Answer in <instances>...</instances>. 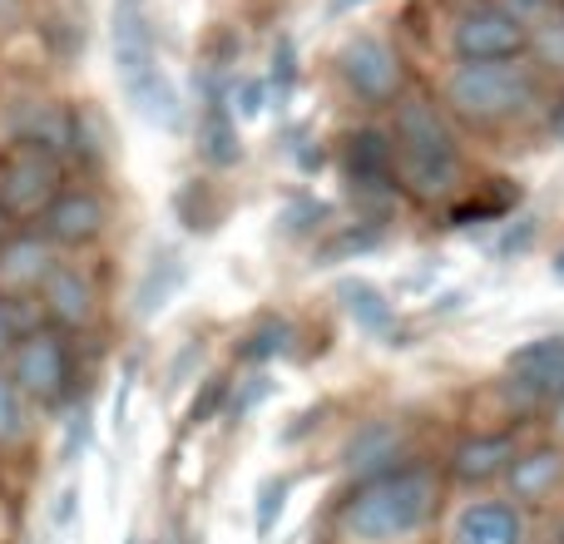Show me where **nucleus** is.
<instances>
[{"mask_svg":"<svg viewBox=\"0 0 564 544\" xmlns=\"http://www.w3.org/2000/svg\"><path fill=\"white\" fill-rule=\"evenodd\" d=\"M391 164L406 194L421 204L451 198L460 184V144L451 134L446 115L431 99H406L397 109V144H391Z\"/></svg>","mask_w":564,"mask_h":544,"instance_id":"obj_1","label":"nucleus"},{"mask_svg":"<svg viewBox=\"0 0 564 544\" xmlns=\"http://www.w3.org/2000/svg\"><path fill=\"white\" fill-rule=\"evenodd\" d=\"M436 510V486L426 466H397L371 476L357 496L341 505V530L361 544H387L421 530Z\"/></svg>","mask_w":564,"mask_h":544,"instance_id":"obj_2","label":"nucleus"},{"mask_svg":"<svg viewBox=\"0 0 564 544\" xmlns=\"http://www.w3.org/2000/svg\"><path fill=\"white\" fill-rule=\"evenodd\" d=\"M446 99L456 105V115L476 119V124H506V119H520L535 105V79L516 59L456 65V75L446 79Z\"/></svg>","mask_w":564,"mask_h":544,"instance_id":"obj_3","label":"nucleus"},{"mask_svg":"<svg viewBox=\"0 0 564 544\" xmlns=\"http://www.w3.org/2000/svg\"><path fill=\"white\" fill-rule=\"evenodd\" d=\"M6 361V377L15 381V391L25 401H40V406H59L75 387V351H69L65 331L55 327H30Z\"/></svg>","mask_w":564,"mask_h":544,"instance_id":"obj_4","label":"nucleus"},{"mask_svg":"<svg viewBox=\"0 0 564 544\" xmlns=\"http://www.w3.org/2000/svg\"><path fill=\"white\" fill-rule=\"evenodd\" d=\"M65 188V159L30 139L0 144V208L10 218H35Z\"/></svg>","mask_w":564,"mask_h":544,"instance_id":"obj_5","label":"nucleus"},{"mask_svg":"<svg viewBox=\"0 0 564 544\" xmlns=\"http://www.w3.org/2000/svg\"><path fill=\"white\" fill-rule=\"evenodd\" d=\"M451 50L466 65H500V59L525 55V35H520V25L500 6H470L451 25Z\"/></svg>","mask_w":564,"mask_h":544,"instance_id":"obj_6","label":"nucleus"},{"mask_svg":"<svg viewBox=\"0 0 564 544\" xmlns=\"http://www.w3.org/2000/svg\"><path fill=\"white\" fill-rule=\"evenodd\" d=\"M337 69H341L351 95L367 99V105H391V99L401 95V59L381 35L347 40L337 55Z\"/></svg>","mask_w":564,"mask_h":544,"instance_id":"obj_7","label":"nucleus"},{"mask_svg":"<svg viewBox=\"0 0 564 544\" xmlns=\"http://www.w3.org/2000/svg\"><path fill=\"white\" fill-rule=\"evenodd\" d=\"M35 233L45 238L50 248H89L109 224V208L99 194L89 188H59L45 208L35 214Z\"/></svg>","mask_w":564,"mask_h":544,"instance_id":"obj_8","label":"nucleus"},{"mask_svg":"<svg viewBox=\"0 0 564 544\" xmlns=\"http://www.w3.org/2000/svg\"><path fill=\"white\" fill-rule=\"evenodd\" d=\"M35 297H40V307H45V317H50V327L55 331L89 327L95 312H99L95 282H89L79 268H69V263H50V272L40 278V287H35Z\"/></svg>","mask_w":564,"mask_h":544,"instance_id":"obj_9","label":"nucleus"},{"mask_svg":"<svg viewBox=\"0 0 564 544\" xmlns=\"http://www.w3.org/2000/svg\"><path fill=\"white\" fill-rule=\"evenodd\" d=\"M510 387L530 401H564V337H540L510 351Z\"/></svg>","mask_w":564,"mask_h":544,"instance_id":"obj_10","label":"nucleus"},{"mask_svg":"<svg viewBox=\"0 0 564 544\" xmlns=\"http://www.w3.org/2000/svg\"><path fill=\"white\" fill-rule=\"evenodd\" d=\"M510 20L525 35V50H535L550 69H564V0H500Z\"/></svg>","mask_w":564,"mask_h":544,"instance_id":"obj_11","label":"nucleus"},{"mask_svg":"<svg viewBox=\"0 0 564 544\" xmlns=\"http://www.w3.org/2000/svg\"><path fill=\"white\" fill-rule=\"evenodd\" d=\"M451 544H525V520L510 500H476L456 515Z\"/></svg>","mask_w":564,"mask_h":544,"instance_id":"obj_12","label":"nucleus"},{"mask_svg":"<svg viewBox=\"0 0 564 544\" xmlns=\"http://www.w3.org/2000/svg\"><path fill=\"white\" fill-rule=\"evenodd\" d=\"M55 263V248L40 233H10L0 243V292L6 297H30L40 287V278Z\"/></svg>","mask_w":564,"mask_h":544,"instance_id":"obj_13","label":"nucleus"},{"mask_svg":"<svg viewBox=\"0 0 564 544\" xmlns=\"http://www.w3.org/2000/svg\"><path fill=\"white\" fill-rule=\"evenodd\" d=\"M341 168H347V178L361 188V194H371V188H391V178H397V164H391V144L387 134H377V129H357V134L341 144Z\"/></svg>","mask_w":564,"mask_h":544,"instance_id":"obj_14","label":"nucleus"},{"mask_svg":"<svg viewBox=\"0 0 564 544\" xmlns=\"http://www.w3.org/2000/svg\"><path fill=\"white\" fill-rule=\"evenodd\" d=\"M516 460L506 436H470L451 450V476L466 480V486H480V480H496L500 470Z\"/></svg>","mask_w":564,"mask_h":544,"instance_id":"obj_15","label":"nucleus"},{"mask_svg":"<svg viewBox=\"0 0 564 544\" xmlns=\"http://www.w3.org/2000/svg\"><path fill=\"white\" fill-rule=\"evenodd\" d=\"M506 470H510V490H516V500H550L564 480V456L550 450V446H540V450L516 456Z\"/></svg>","mask_w":564,"mask_h":544,"instance_id":"obj_16","label":"nucleus"},{"mask_svg":"<svg viewBox=\"0 0 564 544\" xmlns=\"http://www.w3.org/2000/svg\"><path fill=\"white\" fill-rule=\"evenodd\" d=\"M337 297H341V307L351 312V322H357L361 331H371V337H377V331L387 337L391 322H397V317H391V302L381 297V292L371 287V282H357V278L337 282Z\"/></svg>","mask_w":564,"mask_h":544,"instance_id":"obj_17","label":"nucleus"},{"mask_svg":"<svg viewBox=\"0 0 564 544\" xmlns=\"http://www.w3.org/2000/svg\"><path fill=\"white\" fill-rule=\"evenodd\" d=\"M204 159L208 164H218V168H228V164H238L243 159V149H238V134H234V115H228V99L224 95H214L208 99V109H204Z\"/></svg>","mask_w":564,"mask_h":544,"instance_id":"obj_18","label":"nucleus"},{"mask_svg":"<svg viewBox=\"0 0 564 544\" xmlns=\"http://www.w3.org/2000/svg\"><path fill=\"white\" fill-rule=\"evenodd\" d=\"M178 282H184V263H178V253H174V248H164V253H154V263H149L144 282H139V292H134V307H139V317H154V312L169 302V292H178Z\"/></svg>","mask_w":564,"mask_h":544,"instance_id":"obj_19","label":"nucleus"},{"mask_svg":"<svg viewBox=\"0 0 564 544\" xmlns=\"http://www.w3.org/2000/svg\"><path fill=\"white\" fill-rule=\"evenodd\" d=\"M288 496H292V480L288 476L263 480V490H258V500H253V535L258 540H268L278 530L282 510H288Z\"/></svg>","mask_w":564,"mask_h":544,"instance_id":"obj_20","label":"nucleus"},{"mask_svg":"<svg viewBox=\"0 0 564 544\" xmlns=\"http://www.w3.org/2000/svg\"><path fill=\"white\" fill-rule=\"evenodd\" d=\"M288 341H292V327H288V322L268 317L263 327L248 331L243 357H248V361H273V357H282V351H288Z\"/></svg>","mask_w":564,"mask_h":544,"instance_id":"obj_21","label":"nucleus"},{"mask_svg":"<svg viewBox=\"0 0 564 544\" xmlns=\"http://www.w3.org/2000/svg\"><path fill=\"white\" fill-rule=\"evenodd\" d=\"M25 436V396L15 391V381L0 371V446Z\"/></svg>","mask_w":564,"mask_h":544,"instance_id":"obj_22","label":"nucleus"},{"mask_svg":"<svg viewBox=\"0 0 564 544\" xmlns=\"http://www.w3.org/2000/svg\"><path fill=\"white\" fill-rule=\"evenodd\" d=\"M228 391H234V381H228V377H204V387H198L194 406H188V426H194V431L208 426V421H214V411H224Z\"/></svg>","mask_w":564,"mask_h":544,"instance_id":"obj_23","label":"nucleus"},{"mask_svg":"<svg viewBox=\"0 0 564 544\" xmlns=\"http://www.w3.org/2000/svg\"><path fill=\"white\" fill-rule=\"evenodd\" d=\"M263 109H268V79H258V75L238 79L234 99H228V115L234 119H258Z\"/></svg>","mask_w":564,"mask_h":544,"instance_id":"obj_24","label":"nucleus"},{"mask_svg":"<svg viewBox=\"0 0 564 544\" xmlns=\"http://www.w3.org/2000/svg\"><path fill=\"white\" fill-rule=\"evenodd\" d=\"M30 331V317H25V307H20V297H6L0 292V361L15 351V341Z\"/></svg>","mask_w":564,"mask_h":544,"instance_id":"obj_25","label":"nucleus"},{"mask_svg":"<svg viewBox=\"0 0 564 544\" xmlns=\"http://www.w3.org/2000/svg\"><path fill=\"white\" fill-rule=\"evenodd\" d=\"M381 243V228L377 224H357L347 238H337V243L322 248V263H332V258H347V253H367V248Z\"/></svg>","mask_w":564,"mask_h":544,"instance_id":"obj_26","label":"nucleus"},{"mask_svg":"<svg viewBox=\"0 0 564 544\" xmlns=\"http://www.w3.org/2000/svg\"><path fill=\"white\" fill-rule=\"evenodd\" d=\"M292 79H297V55H292V40H278V50H273V85H268V95L288 99L292 95Z\"/></svg>","mask_w":564,"mask_h":544,"instance_id":"obj_27","label":"nucleus"},{"mask_svg":"<svg viewBox=\"0 0 564 544\" xmlns=\"http://www.w3.org/2000/svg\"><path fill=\"white\" fill-rule=\"evenodd\" d=\"M391 446H397V436H391L387 426H381V431H377V426H367V431H361L357 440H351L347 460H351V466H367L371 456H381V450H391Z\"/></svg>","mask_w":564,"mask_h":544,"instance_id":"obj_28","label":"nucleus"},{"mask_svg":"<svg viewBox=\"0 0 564 544\" xmlns=\"http://www.w3.org/2000/svg\"><path fill=\"white\" fill-rule=\"evenodd\" d=\"M268 391H273V377H263V371H258V377L243 387V396L234 401V411H228V421H234V426H238V421H243L253 406H263V401H268Z\"/></svg>","mask_w":564,"mask_h":544,"instance_id":"obj_29","label":"nucleus"},{"mask_svg":"<svg viewBox=\"0 0 564 544\" xmlns=\"http://www.w3.org/2000/svg\"><path fill=\"white\" fill-rule=\"evenodd\" d=\"M20 20H25V0H0V40L15 35Z\"/></svg>","mask_w":564,"mask_h":544,"instance_id":"obj_30","label":"nucleus"},{"mask_svg":"<svg viewBox=\"0 0 564 544\" xmlns=\"http://www.w3.org/2000/svg\"><path fill=\"white\" fill-rule=\"evenodd\" d=\"M75 500H79L75 486L59 490V496H55V510H50V520H55V525H69V520H75Z\"/></svg>","mask_w":564,"mask_h":544,"instance_id":"obj_31","label":"nucleus"},{"mask_svg":"<svg viewBox=\"0 0 564 544\" xmlns=\"http://www.w3.org/2000/svg\"><path fill=\"white\" fill-rule=\"evenodd\" d=\"M10 233H15V218H10V214H6V208H0V243H6V238H10Z\"/></svg>","mask_w":564,"mask_h":544,"instance_id":"obj_32","label":"nucleus"},{"mask_svg":"<svg viewBox=\"0 0 564 544\" xmlns=\"http://www.w3.org/2000/svg\"><path fill=\"white\" fill-rule=\"evenodd\" d=\"M550 129H555V139H560V144H564V105L555 109V119H550Z\"/></svg>","mask_w":564,"mask_h":544,"instance_id":"obj_33","label":"nucleus"},{"mask_svg":"<svg viewBox=\"0 0 564 544\" xmlns=\"http://www.w3.org/2000/svg\"><path fill=\"white\" fill-rule=\"evenodd\" d=\"M351 6H361V0H337V10H351Z\"/></svg>","mask_w":564,"mask_h":544,"instance_id":"obj_34","label":"nucleus"},{"mask_svg":"<svg viewBox=\"0 0 564 544\" xmlns=\"http://www.w3.org/2000/svg\"><path fill=\"white\" fill-rule=\"evenodd\" d=\"M555 278H564V253L555 258Z\"/></svg>","mask_w":564,"mask_h":544,"instance_id":"obj_35","label":"nucleus"}]
</instances>
